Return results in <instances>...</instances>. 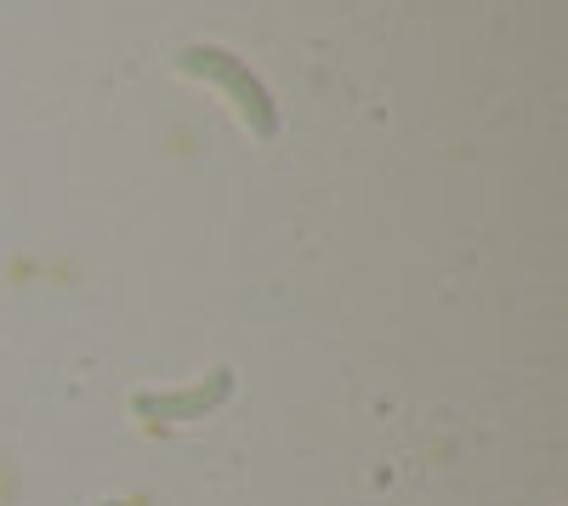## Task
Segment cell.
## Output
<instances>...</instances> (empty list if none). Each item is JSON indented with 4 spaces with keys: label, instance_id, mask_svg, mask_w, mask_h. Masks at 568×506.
Instances as JSON below:
<instances>
[{
    "label": "cell",
    "instance_id": "1",
    "mask_svg": "<svg viewBox=\"0 0 568 506\" xmlns=\"http://www.w3.org/2000/svg\"><path fill=\"white\" fill-rule=\"evenodd\" d=\"M176 69L194 74V80H211L227 91V103L240 109V120L256 131V136H273L278 131V109H273V91L227 52V45H182L176 52Z\"/></svg>",
    "mask_w": 568,
    "mask_h": 506
},
{
    "label": "cell",
    "instance_id": "2",
    "mask_svg": "<svg viewBox=\"0 0 568 506\" xmlns=\"http://www.w3.org/2000/svg\"><path fill=\"white\" fill-rule=\"evenodd\" d=\"M233 398V371H211V376H200V382H187V387H171V393H142L131 409L142 422H200V416H211L216 404H227Z\"/></svg>",
    "mask_w": 568,
    "mask_h": 506
}]
</instances>
